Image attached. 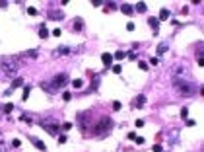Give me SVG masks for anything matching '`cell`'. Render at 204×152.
Returning <instances> with one entry per match:
<instances>
[{
  "label": "cell",
  "instance_id": "obj_20",
  "mask_svg": "<svg viewBox=\"0 0 204 152\" xmlns=\"http://www.w3.org/2000/svg\"><path fill=\"white\" fill-rule=\"evenodd\" d=\"M0 152H8V144L2 139V133H0Z\"/></svg>",
  "mask_w": 204,
  "mask_h": 152
},
{
  "label": "cell",
  "instance_id": "obj_22",
  "mask_svg": "<svg viewBox=\"0 0 204 152\" xmlns=\"http://www.w3.org/2000/svg\"><path fill=\"white\" fill-rule=\"evenodd\" d=\"M29 92H31V86H25V88H23V94H22V99H23V101L29 98Z\"/></svg>",
  "mask_w": 204,
  "mask_h": 152
},
{
  "label": "cell",
  "instance_id": "obj_5",
  "mask_svg": "<svg viewBox=\"0 0 204 152\" xmlns=\"http://www.w3.org/2000/svg\"><path fill=\"white\" fill-rule=\"evenodd\" d=\"M39 125H41L49 135H53V137H58V135H60V125H58V123H54V121H51V119L39 121Z\"/></svg>",
  "mask_w": 204,
  "mask_h": 152
},
{
  "label": "cell",
  "instance_id": "obj_21",
  "mask_svg": "<svg viewBox=\"0 0 204 152\" xmlns=\"http://www.w3.org/2000/svg\"><path fill=\"white\" fill-rule=\"evenodd\" d=\"M134 12H140V14L146 12V4H144V2H138V4L134 6Z\"/></svg>",
  "mask_w": 204,
  "mask_h": 152
},
{
  "label": "cell",
  "instance_id": "obj_11",
  "mask_svg": "<svg viewBox=\"0 0 204 152\" xmlns=\"http://www.w3.org/2000/svg\"><path fill=\"white\" fill-rule=\"evenodd\" d=\"M148 23H150V27L154 29V35H158V25H160L158 18H148Z\"/></svg>",
  "mask_w": 204,
  "mask_h": 152
},
{
  "label": "cell",
  "instance_id": "obj_39",
  "mask_svg": "<svg viewBox=\"0 0 204 152\" xmlns=\"http://www.w3.org/2000/svg\"><path fill=\"white\" fill-rule=\"evenodd\" d=\"M158 63H160V59H158V57H154V59H152V61H150V65H154V66L158 65Z\"/></svg>",
  "mask_w": 204,
  "mask_h": 152
},
{
  "label": "cell",
  "instance_id": "obj_25",
  "mask_svg": "<svg viewBox=\"0 0 204 152\" xmlns=\"http://www.w3.org/2000/svg\"><path fill=\"white\" fill-rule=\"evenodd\" d=\"M60 129H62V131H70V129H72V123H68V121H66V123L60 125Z\"/></svg>",
  "mask_w": 204,
  "mask_h": 152
},
{
  "label": "cell",
  "instance_id": "obj_9",
  "mask_svg": "<svg viewBox=\"0 0 204 152\" xmlns=\"http://www.w3.org/2000/svg\"><path fill=\"white\" fill-rule=\"evenodd\" d=\"M121 12H123L125 16H132V14H134V8H132L130 4H127V2H125V4H121Z\"/></svg>",
  "mask_w": 204,
  "mask_h": 152
},
{
  "label": "cell",
  "instance_id": "obj_34",
  "mask_svg": "<svg viewBox=\"0 0 204 152\" xmlns=\"http://www.w3.org/2000/svg\"><path fill=\"white\" fill-rule=\"evenodd\" d=\"M121 70H123V68H121V65H115V66H113V72H115V74H121Z\"/></svg>",
  "mask_w": 204,
  "mask_h": 152
},
{
  "label": "cell",
  "instance_id": "obj_12",
  "mask_svg": "<svg viewBox=\"0 0 204 152\" xmlns=\"http://www.w3.org/2000/svg\"><path fill=\"white\" fill-rule=\"evenodd\" d=\"M70 53H72V49H70V47H66V45H62V47H58L53 55H70Z\"/></svg>",
  "mask_w": 204,
  "mask_h": 152
},
{
  "label": "cell",
  "instance_id": "obj_33",
  "mask_svg": "<svg viewBox=\"0 0 204 152\" xmlns=\"http://www.w3.org/2000/svg\"><path fill=\"white\" fill-rule=\"evenodd\" d=\"M187 115H189V109L183 107V109H181V117H183V119H187Z\"/></svg>",
  "mask_w": 204,
  "mask_h": 152
},
{
  "label": "cell",
  "instance_id": "obj_27",
  "mask_svg": "<svg viewBox=\"0 0 204 152\" xmlns=\"http://www.w3.org/2000/svg\"><path fill=\"white\" fill-rule=\"evenodd\" d=\"M175 137H177V129H173V131H171V139H169V142H171V144H175V141H177Z\"/></svg>",
  "mask_w": 204,
  "mask_h": 152
},
{
  "label": "cell",
  "instance_id": "obj_2",
  "mask_svg": "<svg viewBox=\"0 0 204 152\" xmlns=\"http://www.w3.org/2000/svg\"><path fill=\"white\" fill-rule=\"evenodd\" d=\"M68 74L66 72H60V74H56V76H53L49 82H41V88H45L49 94H54V92H58L60 88H64L66 84H68Z\"/></svg>",
  "mask_w": 204,
  "mask_h": 152
},
{
  "label": "cell",
  "instance_id": "obj_19",
  "mask_svg": "<svg viewBox=\"0 0 204 152\" xmlns=\"http://www.w3.org/2000/svg\"><path fill=\"white\" fill-rule=\"evenodd\" d=\"M169 51V45L167 43H160L158 45V55H163V53H167Z\"/></svg>",
  "mask_w": 204,
  "mask_h": 152
},
{
  "label": "cell",
  "instance_id": "obj_18",
  "mask_svg": "<svg viewBox=\"0 0 204 152\" xmlns=\"http://www.w3.org/2000/svg\"><path fill=\"white\" fill-rule=\"evenodd\" d=\"M39 37H41V39H47V37H49V29H47L45 25H39Z\"/></svg>",
  "mask_w": 204,
  "mask_h": 152
},
{
  "label": "cell",
  "instance_id": "obj_31",
  "mask_svg": "<svg viewBox=\"0 0 204 152\" xmlns=\"http://www.w3.org/2000/svg\"><path fill=\"white\" fill-rule=\"evenodd\" d=\"M127 29H128V31H134V29H136L134 22H128V23H127Z\"/></svg>",
  "mask_w": 204,
  "mask_h": 152
},
{
  "label": "cell",
  "instance_id": "obj_16",
  "mask_svg": "<svg viewBox=\"0 0 204 152\" xmlns=\"http://www.w3.org/2000/svg\"><path fill=\"white\" fill-rule=\"evenodd\" d=\"M101 59H103V65H105V66H111V63H113V55L103 53V55H101Z\"/></svg>",
  "mask_w": 204,
  "mask_h": 152
},
{
  "label": "cell",
  "instance_id": "obj_23",
  "mask_svg": "<svg viewBox=\"0 0 204 152\" xmlns=\"http://www.w3.org/2000/svg\"><path fill=\"white\" fill-rule=\"evenodd\" d=\"M72 86H74V88H82V86H84V80H82V78H76V80H72Z\"/></svg>",
  "mask_w": 204,
  "mask_h": 152
},
{
  "label": "cell",
  "instance_id": "obj_38",
  "mask_svg": "<svg viewBox=\"0 0 204 152\" xmlns=\"http://www.w3.org/2000/svg\"><path fill=\"white\" fill-rule=\"evenodd\" d=\"M185 121H187V125H189V127H193V125H196V121H194V119H185Z\"/></svg>",
  "mask_w": 204,
  "mask_h": 152
},
{
  "label": "cell",
  "instance_id": "obj_24",
  "mask_svg": "<svg viewBox=\"0 0 204 152\" xmlns=\"http://www.w3.org/2000/svg\"><path fill=\"white\" fill-rule=\"evenodd\" d=\"M125 57H127V53H125V51H117V53H115V57H113V59H125Z\"/></svg>",
  "mask_w": 204,
  "mask_h": 152
},
{
  "label": "cell",
  "instance_id": "obj_29",
  "mask_svg": "<svg viewBox=\"0 0 204 152\" xmlns=\"http://www.w3.org/2000/svg\"><path fill=\"white\" fill-rule=\"evenodd\" d=\"M62 99H64V101H70V99H72V94H70V92H64V94H62Z\"/></svg>",
  "mask_w": 204,
  "mask_h": 152
},
{
  "label": "cell",
  "instance_id": "obj_3",
  "mask_svg": "<svg viewBox=\"0 0 204 152\" xmlns=\"http://www.w3.org/2000/svg\"><path fill=\"white\" fill-rule=\"evenodd\" d=\"M20 68H22V61L18 57H2L0 59V70L4 74L14 76V74L20 72Z\"/></svg>",
  "mask_w": 204,
  "mask_h": 152
},
{
  "label": "cell",
  "instance_id": "obj_40",
  "mask_svg": "<svg viewBox=\"0 0 204 152\" xmlns=\"http://www.w3.org/2000/svg\"><path fill=\"white\" fill-rule=\"evenodd\" d=\"M152 150H154V152H161V146H160V144H154V148H152Z\"/></svg>",
  "mask_w": 204,
  "mask_h": 152
},
{
  "label": "cell",
  "instance_id": "obj_1",
  "mask_svg": "<svg viewBox=\"0 0 204 152\" xmlns=\"http://www.w3.org/2000/svg\"><path fill=\"white\" fill-rule=\"evenodd\" d=\"M173 88H175V92L179 94V96H185V98H191V96H194L196 94V84L194 82H191V80H185L181 74H173Z\"/></svg>",
  "mask_w": 204,
  "mask_h": 152
},
{
  "label": "cell",
  "instance_id": "obj_28",
  "mask_svg": "<svg viewBox=\"0 0 204 152\" xmlns=\"http://www.w3.org/2000/svg\"><path fill=\"white\" fill-rule=\"evenodd\" d=\"M12 146H14V148H20V146H22V141H20V139H14V141H12Z\"/></svg>",
  "mask_w": 204,
  "mask_h": 152
},
{
  "label": "cell",
  "instance_id": "obj_7",
  "mask_svg": "<svg viewBox=\"0 0 204 152\" xmlns=\"http://www.w3.org/2000/svg\"><path fill=\"white\" fill-rule=\"evenodd\" d=\"M47 16H49V20H64V12L60 10H51Z\"/></svg>",
  "mask_w": 204,
  "mask_h": 152
},
{
  "label": "cell",
  "instance_id": "obj_30",
  "mask_svg": "<svg viewBox=\"0 0 204 152\" xmlns=\"http://www.w3.org/2000/svg\"><path fill=\"white\" fill-rule=\"evenodd\" d=\"M138 66H140V70H148V63H144V61H140Z\"/></svg>",
  "mask_w": 204,
  "mask_h": 152
},
{
  "label": "cell",
  "instance_id": "obj_35",
  "mask_svg": "<svg viewBox=\"0 0 204 152\" xmlns=\"http://www.w3.org/2000/svg\"><path fill=\"white\" fill-rule=\"evenodd\" d=\"M27 14H29V16H37V14H39V12L35 10V8H27Z\"/></svg>",
  "mask_w": 204,
  "mask_h": 152
},
{
  "label": "cell",
  "instance_id": "obj_15",
  "mask_svg": "<svg viewBox=\"0 0 204 152\" xmlns=\"http://www.w3.org/2000/svg\"><path fill=\"white\" fill-rule=\"evenodd\" d=\"M23 86V78H14V82H12V86H10V92H14L16 88H20Z\"/></svg>",
  "mask_w": 204,
  "mask_h": 152
},
{
  "label": "cell",
  "instance_id": "obj_14",
  "mask_svg": "<svg viewBox=\"0 0 204 152\" xmlns=\"http://www.w3.org/2000/svg\"><path fill=\"white\" fill-rule=\"evenodd\" d=\"M169 16H171V12L163 8V10L160 12V18H158V22H165V20H169Z\"/></svg>",
  "mask_w": 204,
  "mask_h": 152
},
{
  "label": "cell",
  "instance_id": "obj_4",
  "mask_svg": "<svg viewBox=\"0 0 204 152\" xmlns=\"http://www.w3.org/2000/svg\"><path fill=\"white\" fill-rule=\"evenodd\" d=\"M113 129V119L111 117H99V119L93 123V127H91V135H95V137H105L109 135Z\"/></svg>",
  "mask_w": 204,
  "mask_h": 152
},
{
  "label": "cell",
  "instance_id": "obj_10",
  "mask_svg": "<svg viewBox=\"0 0 204 152\" xmlns=\"http://www.w3.org/2000/svg\"><path fill=\"white\" fill-rule=\"evenodd\" d=\"M72 25H74V27H72V29H74V31H82V27H84V20H82V18H76L74 22H72Z\"/></svg>",
  "mask_w": 204,
  "mask_h": 152
},
{
  "label": "cell",
  "instance_id": "obj_32",
  "mask_svg": "<svg viewBox=\"0 0 204 152\" xmlns=\"http://www.w3.org/2000/svg\"><path fill=\"white\" fill-rule=\"evenodd\" d=\"M134 142H136V144H144V137H138V135H136V137H134Z\"/></svg>",
  "mask_w": 204,
  "mask_h": 152
},
{
  "label": "cell",
  "instance_id": "obj_36",
  "mask_svg": "<svg viewBox=\"0 0 204 152\" xmlns=\"http://www.w3.org/2000/svg\"><path fill=\"white\" fill-rule=\"evenodd\" d=\"M66 141H68V139H66L64 135H58V142H60V144H64Z\"/></svg>",
  "mask_w": 204,
  "mask_h": 152
},
{
  "label": "cell",
  "instance_id": "obj_17",
  "mask_svg": "<svg viewBox=\"0 0 204 152\" xmlns=\"http://www.w3.org/2000/svg\"><path fill=\"white\" fill-rule=\"evenodd\" d=\"M20 121H23V123H27V125H33V123H35V119H33L31 115H27V113H22V117H20Z\"/></svg>",
  "mask_w": 204,
  "mask_h": 152
},
{
  "label": "cell",
  "instance_id": "obj_41",
  "mask_svg": "<svg viewBox=\"0 0 204 152\" xmlns=\"http://www.w3.org/2000/svg\"><path fill=\"white\" fill-rule=\"evenodd\" d=\"M136 127H144V119H138V121H136Z\"/></svg>",
  "mask_w": 204,
  "mask_h": 152
},
{
  "label": "cell",
  "instance_id": "obj_13",
  "mask_svg": "<svg viewBox=\"0 0 204 152\" xmlns=\"http://www.w3.org/2000/svg\"><path fill=\"white\" fill-rule=\"evenodd\" d=\"M22 57H29V59H37L39 57V51L37 49H31V51H23Z\"/></svg>",
  "mask_w": 204,
  "mask_h": 152
},
{
  "label": "cell",
  "instance_id": "obj_26",
  "mask_svg": "<svg viewBox=\"0 0 204 152\" xmlns=\"http://www.w3.org/2000/svg\"><path fill=\"white\" fill-rule=\"evenodd\" d=\"M12 109H14V105H12V103H8V105H2V111H4V113H10Z\"/></svg>",
  "mask_w": 204,
  "mask_h": 152
},
{
  "label": "cell",
  "instance_id": "obj_6",
  "mask_svg": "<svg viewBox=\"0 0 204 152\" xmlns=\"http://www.w3.org/2000/svg\"><path fill=\"white\" fill-rule=\"evenodd\" d=\"M132 105H134V107H144V105H146V96H144V94H140V96H136V98H134V101H132Z\"/></svg>",
  "mask_w": 204,
  "mask_h": 152
},
{
  "label": "cell",
  "instance_id": "obj_8",
  "mask_svg": "<svg viewBox=\"0 0 204 152\" xmlns=\"http://www.w3.org/2000/svg\"><path fill=\"white\" fill-rule=\"evenodd\" d=\"M29 141H31V142H33V144H35V146H37V148H39L41 152H45V150H47V146L43 144V141H39L37 137H33V135H29Z\"/></svg>",
  "mask_w": 204,
  "mask_h": 152
},
{
  "label": "cell",
  "instance_id": "obj_37",
  "mask_svg": "<svg viewBox=\"0 0 204 152\" xmlns=\"http://www.w3.org/2000/svg\"><path fill=\"white\" fill-rule=\"evenodd\" d=\"M113 109L119 111V109H121V101H113Z\"/></svg>",
  "mask_w": 204,
  "mask_h": 152
},
{
  "label": "cell",
  "instance_id": "obj_42",
  "mask_svg": "<svg viewBox=\"0 0 204 152\" xmlns=\"http://www.w3.org/2000/svg\"><path fill=\"white\" fill-rule=\"evenodd\" d=\"M0 111H2V105H0Z\"/></svg>",
  "mask_w": 204,
  "mask_h": 152
}]
</instances>
